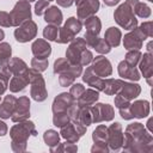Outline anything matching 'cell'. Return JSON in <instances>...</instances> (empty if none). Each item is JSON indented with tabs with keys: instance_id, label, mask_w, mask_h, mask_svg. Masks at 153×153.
Wrapping results in <instances>:
<instances>
[{
	"instance_id": "6da1fadb",
	"label": "cell",
	"mask_w": 153,
	"mask_h": 153,
	"mask_svg": "<svg viewBox=\"0 0 153 153\" xmlns=\"http://www.w3.org/2000/svg\"><path fill=\"white\" fill-rule=\"evenodd\" d=\"M136 0H128L126 4L121 5L117 11L115 12V19L116 22L123 26L124 29H134L136 26V19L134 17V4H135Z\"/></svg>"
},
{
	"instance_id": "7a4b0ae2",
	"label": "cell",
	"mask_w": 153,
	"mask_h": 153,
	"mask_svg": "<svg viewBox=\"0 0 153 153\" xmlns=\"http://www.w3.org/2000/svg\"><path fill=\"white\" fill-rule=\"evenodd\" d=\"M29 80L31 81V96L35 100L42 102L47 98V91L44 87V80L36 69H29Z\"/></svg>"
},
{
	"instance_id": "3957f363",
	"label": "cell",
	"mask_w": 153,
	"mask_h": 153,
	"mask_svg": "<svg viewBox=\"0 0 153 153\" xmlns=\"http://www.w3.org/2000/svg\"><path fill=\"white\" fill-rule=\"evenodd\" d=\"M80 30H81V23L78 19H75L74 17H72L67 20V23L63 25V27L60 29L59 37L56 38V41L60 43H67V42L74 39V36Z\"/></svg>"
},
{
	"instance_id": "277c9868",
	"label": "cell",
	"mask_w": 153,
	"mask_h": 153,
	"mask_svg": "<svg viewBox=\"0 0 153 153\" xmlns=\"http://www.w3.org/2000/svg\"><path fill=\"white\" fill-rule=\"evenodd\" d=\"M10 17H11L12 25H14V26L30 19L31 12H30V5L27 4V1L23 0V1L17 2L14 8L12 10V12L10 13Z\"/></svg>"
},
{
	"instance_id": "5b68a950",
	"label": "cell",
	"mask_w": 153,
	"mask_h": 153,
	"mask_svg": "<svg viewBox=\"0 0 153 153\" xmlns=\"http://www.w3.org/2000/svg\"><path fill=\"white\" fill-rule=\"evenodd\" d=\"M86 49V43L82 38H76L74 39L68 50L66 51V55H67V60L73 63V65H80V59H81V54L82 51ZM81 66V65H80Z\"/></svg>"
},
{
	"instance_id": "8992f818",
	"label": "cell",
	"mask_w": 153,
	"mask_h": 153,
	"mask_svg": "<svg viewBox=\"0 0 153 153\" xmlns=\"http://www.w3.org/2000/svg\"><path fill=\"white\" fill-rule=\"evenodd\" d=\"M36 24L32 20L27 19L14 31V36L18 42H27L36 36Z\"/></svg>"
},
{
	"instance_id": "52a82bcc",
	"label": "cell",
	"mask_w": 153,
	"mask_h": 153,
	"mask_svg": "<svg viewBox=\"0 0 153 153\" xmlns=\"http://www.w3.org/2000/svg\"><path fill=\"white\" fill-rule=\"evenodd\" d=\"M30 102L26 97H22L17 100L16 103V108H14V111H13V116H12V120L14 122L17 121H23L25 118H27L30 116Z\"/></svg>"
},
{
	"instance_id": "ba28073f",
	"label": "cell",
	"mask_w": 153,
	"mask_h": 153,
	"mask_svg": "<svg viewBox=\"0 0 153 153\" xmlns=\"http://www.w3.org/2000/svg\"><path fill=\"white\" fill-rule=\"evenodd\" d=\"M54 72L55 73H72L75 76H79L81 73V66L80 65H73L67 59H60L55 61L54 65Z\"/></svg>"
},
{
	"instance_id": "9c48e42d",
	"label": "cell",
	"mask_w": 153,
	"mask_h": 153,
	"mask_svg": "<svg viewBox=\"0 0 153 153\" xmlns=\"http://www.w3.org/2000/svg\"><path fill=\"white\" fill-rule=\"evenodd\" d=\"M99 8L98 0H82L78 5V17L79 19H87L90 16L96 13Z\"/></svg>"
},
{
	"instance_id": "30bf717a",
	"label": "cell",
	"mask_w": 153,
	"mask_h": 153,
	"mask_svg": "<svg viewBox=\"0 0 153 153\" xmlns=\"http://www.w3.org/2000/svg\"><path fill=\"white\" fill-rule=\"evenodd\" d=\"M145 37H146V35L139 27L137 30H135V31L124 36V47L128 50L139 49V48H141V43L145 39Z\"/></svg>"
},
{
	"instance_id": "8fae6325",
	"label": "cell",
	"mask_w": 153,
	"mask_h": 153,
	"mask_svg": "<svg viewBox=\"0 0 153 153\" xmlns=\"http://www.w3.org/2000/svg\"><path fill=\"white\" fill-rule=\"evenodd\" d=\"M91 68H92V72L96 75H98L99 78L100 76H108V75L111 74V65L103 56H98L94 60V62L91 66Z\"/></svg>"
},
{
	"instance_id": "7c38bea8",
	"label": "cell",
	"mask_w": 153,
	"mask_h": 153,
	"mask_svg": "<svg viewBox=\"0 0 153 153\" xmlns=\"http://www.w3.org/2000/svg\"><path fill=\"white\" fill-rule=\"evenodd\" d=\"M73 99L74 98L71 94H68V93H61L54 100V104H53V111H54V114L67 111L73 105Z\"/></svg>"
},
{
	"instance_id": "4fadbf2b",
	"label": "cell",
	"mask_w": 153,
	"mask_h": 153,
	"mask_svg": "<svg viewBox=\"0 0 153 153\" xmlns=\"http://www.w3.org/2000/svg\"><path fill=\"white\" fill-rule=\"evenodd\" d=\"M91 112L93 116L96 115H100L99 118H98V122L102 121V120H105V121H109L114 117V111H112V108L108 104H97L96 106H93L91 109Z\"/></svg>"
},
{
	"instance_id": "5bb4252c",
	"label": "cell",
	"mask_w": 153,
	"mask_h": 153,
	"mask_svg": "<svg viewBox=\"0 0 153 153\" xmlns=\"http://www.w3.org/2000/svg\"><path fill=\"white\" fill-rule=\"evenodd\" d=\"M51 51L50 45L43 39H37L32 44V53L37 59H47Z\"/></svg>"
},
{
	"instance_id": "9a60e30c",
	"label": "cell",
	"mask_w": 153,
	"mask_h": 153,
	"mask_svg": "<svg viewBox=\"0 0 153 153\" xmlns=\"http://www.w3.org/2000/svg\"><path fill=\"white\" fill-rule=\"evenodd\" d=\"M29 71L24 74H16L10 84V90L12 92H18L25 88V86L29 84Z\"/></svg>"
},
{
	"instance_id": "2e32d148",
	"label": "cell",
	"mask_w": 153,
	"mask_h": 153,
	"mask_svg": "<svg viewBox=\"0 0 153 153\" xmlns=\"http://www.w3.org/2000/svg\"><path fill=\"white\" fill-rule=\"evenodd\" d=\"M16 103H17V99L13 96H6L2 104L0 105V117L8 118L14 111Z\"/></svg>"
},
{
	"instance_id": "e0dca14e",
	"label": "cell",
	"mask_w": 153,
	"mask_h": 153,
	"mask_svg": "<svg viewBox=\"0 0 153 153\" xmlns=\"http://www.w3.org/2000/svg\"><path fill=\"white\" fill-rule=\"evenodd\" d=\"M82 79H84V81H85L86 84H88L90 86L96 87V88H97V90H99V91H102V90H103L104 80H102L98 75H96V74L92 72V68H91V67H88V68L85 71Z\"/></svg>"
},
{
	"instance_id": "ac0fdd59",
	"label": "cell",
	"mask_w": 153,
	"mask_h": 153,
	"mask_svg": "<svg viewBox=\"0 0 153 153\" xmlns=\"http://www.w3.org/2000/svg\"><path fill=\"white\" fill-rule=\"evenodd\" d=\"M148 110H149V106H148V102L146 100L135 102L129 106V111L133 117H145L148 114Z\"/></svg>"
},
{
	"instance_id": "d6986e66",
	"label": "cell",
	"mask_w": 153,
	"mask_h": 153,
	"mask_svg": "<svg viewBox=\"0 0 153 153\" xmlns=\"http://www.w3.org/2000/svg\"><path fill=\"white\" fill-rule=\"evenodd\" d=\"M118 73L122 78H127V79H130V80H139L140 79V74L135 69V67H131V66L127 65L124 61H122L120 63Z\"/></svg>"
},
{
	"instance_id": "ffe728a7",
	"label": "cell",
	"mask_w": 153,
	"mask_h": 153,
	"mask_svg": "<svg viewBox=\"0 0 153 153\" xmlns=\"http://www.w3.org/2000/svg\"><path fill=\"white\" fill-rule=\"evenodd\" d=\"M140 93V87L139 85H134V84H126L123 82L120 91H118V94L126 99H133L135 98L137 94Z\"/></svg>"
},
{
	"instance_id": "44dd1931",
	"label": "cell",
	"mask_w": 153,
	"mask_h": 153,
	"mask_svg": "<svg viewBox=\"0 0 153 153\" xmlns=\"http://www.w3.org/2000/svg\"><path fill=\"white\" fill-rule=\"evenodd\" d=\"M44 18H45L47 23L55 25V26H59L62 22V13L60 12V10L56 6H51V7H49V10H47Z\"/></svg>"
},
{
	"instance_id": "7402d4cb",
	"label": "cell",
	"mask_w": 153,
	"mask_h": 153,
	"mask_svg": "<svg viewBox=\"0 0 153 153\" xmlns=\"http://www.w3.org/2000/svg\"><path fill=\"white\" fill-rule=\"evenodd\" d=\"M85 25H86V33L85 36L87 37H96L98 36L99 31H100V22L97 17H90L86 19L85 22Z\"/></svg>"
},
{
	"instance_id": "603a6c76",
	"label": "cell",
	"mask_w": 153,
	"mask_h": 153,
	"mask_svg": "<svg viewBox=\"0 0 153 153\" xmlns=\"http://www.w3.org/2000/svg\"><path fill=\"white\" fill-rule=\"evenodd\" d=\"M98 99V93L93 90H85L82 94L78 98L79 106H90Z\"/></svg>"
},
{
	"instance_id": "cb8c5ba5",
	"label": "cell",
	"mask_w": 153,
	"mask_h": 153,
	"mask_svg": "<svg viewBox=\"0 0 153 153\" xmlns=\"http://www.w3.org/2000/svg\"><path fill=\"white\" fill-rule=\"evenodd\" d=\"M120 38H121V32L116 27H110L105 32L104 41L109 44V47H117L120 44Z\"/></svg>"
},
{
	"instance_id": "d4e9b609",
	"label": "cell",
	"mask_w": 153,
	"mask_h": 153,
	"mask_svg": "<svg viewBox=\"0 0 153 153\" xmlns=\"http://www.w3.org/2000/svg\"><path fill=\"white\" fill-rule=\"evenodd\" d=\"M122 84H123V81H121V80H114V79L104 80V86H103V90L102 91H104L108 94L118 93Z\"/></svg>"
},
{
	"instance_id": "484cf974",
	"label": "cell",
	"mask_w": 153,
	"mask_h": 153,
	"mask_svg": "<svg viewBox=\"0 0 153 153\" xmlns=\"http://www.w3.org/2000/svg\"><path fill=\"white\" fill-rule=\"evenodd\" d=\"M8 67H10V69H11V73H13L14 75H16V74H24V73H26V72L29 71V69L26 68L25 62L22 61V60H19V59H17V57H14V59L8 63Z\"/></svg>"
},
{
	"instance_id": "4316f807",
	"label": "cell",
	"mask_w": 153,
	"mask_h": 153,
	"mask_svg": "<svg viewBox=\"0 0 153 153\" xmlns=\"http://www.w3.org/2000/svg\"><path fill=\"white\" fill-rule=\"evenodd\" d=\"M140 67H141V71H142L143 75L147 78L148 84L151 85V75H152V59H151V55H149V54L143 55V60H142V62H141Z\"/></svg>"
},
{
	"instance_id": "83f0119b",
	"label": "cell",
	"mask_w": 153,
	"mask_h": 153,
	"mask_svg": "<svg viewBox=\"0 0 153 153\" xmlns=\"http://www.w3.org/2000/svg\"><path fill=\"white\" fill-rule=\"evenodd\" d=\"M11 56V47L7 43L0 44V65H5L8 62Z\"/></svg>"
},
{
	"instance_id": "f1b7e54d",
	"label": "cell",
	"mask_w": 153,
	"mask_h": 153,
	"mask_svg": "<svg viewBox=\"0 0 153 153\" xmlns=\"http://www.w3.org/2000/svg\"><path fill=\"white\" fill-rule=\"evenodd\" d=\"M140 57H141L140 51H137V50H136V51H129V53L127 54V56H126L124 62H126L127 65L131 66V67H135V66H136V63L139 62Z\"/></svg>"
},
{
	"instance_id": "f546056e",
	"label": "cell",
	"mask_w": 153,
	"mask_h": 153,
	"mask_svg": "<svg viewBox=\"0 0 153 153\" xmlns=\"http://www.w3.org/2000/svg\"><path fill=\"white\" fill-rule=\"evenodd\" d=\"M43 35H44L45 38H48L50 41H56V38H57V26H55V25L47 26L43 31Z\"/></svg>"
},
{
	"instance_id": "4dcf8cb0",
	"label": "cell",
	"mask_w": 153,
	"mask_h": 153,
	"mask_svg": "<svg viewBox=\"0 0 153 153\" xmlns=\"http://www.w3.org/2000/svg\"><path fill=\"white\" fill-rule=\"evenodd\" d=\"M135 5H136V7H134L133 6V8L135 10V12L140 16V17H148L149 14H151V10H149V7H147L145 4H140V2H135Z\"/></svg>"
},
{
	"instance_id": "1f68e13d",
	"label": "cell",
	"mask_w": 153,
	"mask_h": 153,
	"mask_svg": "<svg viewBox=\"0 0 153 153\" xmlns=\"http://www.w3.org/2000/svg\"><path fill=\"white\" fill-rule=\"evenodd\" d=\"M92 48H94L98 53H109L110 51L109 44L104 39H102V38H97V41H96V43L93 44Z\"/></svg>"
},
{
	"instance_id": "d6a6232c",
	"label": "cell",
	"mask_w": 153,
	"mask_h": 153,
	"mask_svg": "<svg viewBox=\"0 0 153 153\" xmlns=\"http://www.w3.org/2000/svg\"><path fill=\"white\" fill-rule=\"evenodd\" d=\"M31 66L33 67V69L44 71L48 67V60L47 59H37V57H33L32 61H31Z\"/></svg>"
},
{
	"instance_id": "836d02e7",
	"label": "cell",
	"mask_w": 153,
	"mask_h": 153,
	"mask_svg": "<svg viewBox=\"0 0 153 153\" xmlns=\"http://www.w3.org/2000/svg\"><path fill=\"white\" fill-rule=\"evenodd\" d=\"M44 140H45L47 145H56L59 142V135L55 131L49 130L44 134Z\"/></svg>"
},
{
	"instance_id": "e575fe53",
	"label": "cell",
	"mask_w": 153,
	"mask_h": 153,
	"mask_svg": "<svg viewBox=\"0 0 153 153\" xmlns=\"http://www.w3.org/2000/svg\"><path fill=\"white\" fill-rule=\"evenodd\" d=\"M74 78H75V75L72 74V73H68V72L67 73H61V75H60V84L62 86H68L69 84L73 82Z\"/></svg>"
},
{
	"instance_id": "d590c367",
	"label": "cell",
	"mask_w": 153,
	"mask_h": 153,
	"mask_svg": "<svg viewBox=\"0 0 153 153\" xmlns=\"http://www.w3.org/2000/svg\"><path fill=\"white\" fill-rule=\"evenodd\" d=\"M85 91V88H84V86L81 85V84H75V85H73L72 86V88H71V96L75 99H78L81 94H82V92Z\"/></svg>"
},
{
	"instance_id": "8d00e7d4",
	"label": "cell",
	"mask_w": 153,
	"mask_h": 153,
	"mask_svg": "<svg viewBox=\"0 0 153 153\" xmlns=\"http://www.w3.org/2000/svg\"><path fill=\"white\" fill-rule=\"evenodd\" d=\"M48 2H49V1H47V0H39V1L36 4V6H35V12H36L37 16L43 14L44 10L48 7Z\"/></svg>"
},
{
	"instance_id": "74e56055",
	"label": "cell",
	"mask_w": 153,
	"mask_h": 153,
	"mask_svg": "<svg viewBox=\"0 0 153 153\" xmlns=\"http://www.w3.org/2000/svg\"><path fill=\"white\" fill-rule=\"evenodd\" d=\"M91 61H92V54H91V51H90V50L85 49V50L82 51V54H81L80 65H81V66H84V65H88Z\"/></svg>"
},
{
	"instance_id": "f35d334b",
	"label": "cell",
	"mask_w": 153,
	"mask_h": 153,
	"mask_svg": "<svg viewBox=\"0 0 153 153\" xmlns=\"http://www.w3.org/2000/svg\"><path fill=\"white\" fill-rule=\"evenodd\" d=\"M0 24L2 26H12L10 13H7V12H0Z\"/></svg>"
},
{
	"instance_id": "ab89813d",
	"label": "cell",
	"mask_w": 153,
	"mask_h": 153,
	"mask_svg": "<svg viewBox=\"0 0 153 153\" xmlns=\"http://www.w3.org/2000/svg\"><path fill=\"white\" fill-rule=\"evenodd\" d=\"M56 1H57L59 5H61L63 7H68L73 4V0H56Z\"/></svg>"
},
{
	"instance_id": "60d3db41",
	"label": "cell",
	"mask_w": 153,
	"mask_h": 153,
	"mask_svg": "<svg viewBox=\"0 0 153 153\" xmlns=\"http://www.w3.org/2000/svg\"><path fill=\"white\" fill-rule=\"evenodd\" d=\"M6 133V126L4 122H0V135H5Z\"/></svg>"
},
{
	"instance_id": "b9f144b4",
	"label": "cell",
	"mask_w": 153,
	"mask_h": 153,
	"mask_svg": "<svg viewBox=\"0 0 153 153\" xmlns=\"http://www.w3.org/2000/svg\"><path fill=\"white\" fill-rule=\"evenodd\" d=\"M118 1H120V0H104V2H105L108 6H114V5H116Z\"/></svg>"
},
{
	"instance_id": "7bdbcfd3",
	"label": "cell",
	"mask_w": 153,
	"mask_h": 153,
	"mask_svg": "<svg viewBox=\"0 0 153 153\" xmlns=\"http://www.w3.org/2000/svg\"><path fill=\"white\" fill-rule=\"evenodd\" d=\"M4 38V31L2 30H0V41Z\"/></svg>"
},
{
	"instance_id": "ee69618b",
	"label": "cell",
	"mask_w": 153,
	"mask_h": 153,
	"mask_svg": "<svg viewBox=\"0 0 153 153\" xmlns=\"http://www.w3.org/2000/svg\"><path fill=\"white\" fill-rule=\"evenodd\" d=\"M81 1H82V0H75V4H76V6H78V5H79Z\"/></svg>"
},
{
	"instance_id": "f6af8a7d",
	"label": "cell",
	"mask_w": 153,
	"mask_h": 153,
	"mask_svg": "<svg viewBox=\"0 0 153 153\" xmlns=\"http://www.w3.org/2000/svg\"><path fill=\"white\" fill-rule=\"evenodd\" d=\"M27 1H33V0H27Z\"/></svg>"
},
{
	"instance_id": "bcb514c9",
	"label": "cell",
	"mask_w": 153,
	"mask_h": 153,
	"mask_svg": "<svg viewBox=\"0 0 153 153\" xmlns=\"http://www.w3.org/2000/svg\"><path fill=\"white\" fill-rule=\"evenodd\" d=\"M47 1H51V0H47Z\"/></svg>"
}]
</instances>
